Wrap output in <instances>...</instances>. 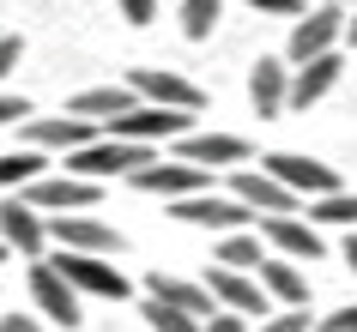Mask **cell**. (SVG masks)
<instances>
[{"mask_svg": "<svg viewBox=\"0 0 357 332\" xmlns=\"http://www.w3.org/2000/svg\"><path fill=\"white\" fill-rule=\"evenodd\" d=\"M248 13H266V19H303V0H243Z\"/></svg>", "mask_w": 357, "mask_h": 332, "instance_id": "28", "label": "cell"}, {"mask_svg": "<svg viewBox=\"0 0 357 332\" xmlns=\"http://www.w3.org/2000/svg\"><path fill=\"white\" fill-rule=\"evenodd\" d=\"M13 121H31V103L19 91H0V127H13Z\"/></svg>", "mask_w": 357, "mask_h": 332, "instance_id": "31", "label": "cell"}, {"mask_svg": "<svg viewBox=\"0 0 357 332\" xmlns=\"http://www.w3.org/2000/svg\"><path fill=\"white\" fill-rule=\"evenodd\" d=\"M128 85H133L139 103H158V109H188V115L206 109V91H200L188 73H169V67H133Z\"/></svg>", "mask_w": 357, "mask_h": 332, "instance_id": "6", "label": "cell"}, {"mask_svg": "<svg viewBox=\"0 0 357 332\" xmlns=\"http://www.w3.org/2000/svg\"><path fill=\"white\" fill-rule=\"evenodd\" d=\"M6 254H13V248H6V242H0V266H6Z\"/></svg>", "mask_w": 357, "mask_h": 332, "instance_id": "39", "label": "cell"}, {"mask_svg": "<svg viewBox=\"0 0 357 332\" xmlns=\"http://www.w3.org/2000/svg\"><path fill=\"white\" fill-rule=\"evenodd\" d=\"M261 169L273 175V182H284L303 205L321 200V193H339V187H345V182H339V169H327L321 157H303V151H266Z\"/></svg>", "mask_w": 357, "mask_h": 332, "instance_id": "2", "label": "cell"}, {"mask_svg": "<svg viewBox=\"0 0 357 332\" xmlns=\"http://www.w3.org/2000/svg\"><path fill=\"white\" fill-rule=\"evenodd\" d=\"M182 6V37L188 42H212L218 19H225V0H176Z\"/></svg>", "mask_w": 357, "mask_h": 332, "instance_id": "25", "label": "cell"}, {"mask_svg": "<svg viewBox=\"0 0 357 332\" xmlns=\"http://www.w3.org/2000/svg\"><path fill=\"white\" fill-rule=\"evenodd\" d=\"M339 254H345V266H351V272H357V230H351V236H345V248H339Z\"/></svg>", "mask_w": 357, "mask_h": 332, "instance_id": "36", "label": "cell"}, {"mask_svg": "<svg viewBox=\"0 0 357 332\" xmlns=\"http://www.w3.org/2000/svg\"><path fill=\"white\" fill-rule=\"evenodd\" d=\"M19 139L31 151H79L97 139V121H79V115H55V121H19Z\"/></svg>", "mask_w": 357, "mask_h": 332, "instance_id": "16", "label": "cell"}, {"mask_svg": "<svg viewBox=\"0 0 357 332\" xmlns=\"http://www.w3.org/2000/svg\"><path fill=\"white\" fill-rule=\"evenodd\" d=\"M31 302H37V314H49V320H55V326H67V332L85 320V314H79V302H85V296H79L73 284L55 272V260H37V266H31Z\"/></svg>", "mask_w": 357, "mask_h": 332, "instance_id": "12", "label": "cell"}, {"mask_svg": "<svg viewBox=\"0 0 357 332\" xmlns=\"http://www.w3.org/2000/svg\"><path fill=\"white\" fill-rule=\"evenodd\" d=\"M255 223H261V236L273 242L284 260H297V266H315V260L327 254L321 230H315V223H303L297 212H284V218H255Z\"/></svg>", "mask_w": 357, "mask_h": 332, "instance_id": "15", "label": "cell"}, {"mask_svg": "<svg viewBox=\"0 0 357 332\" xmlns=\"http://www.w3.org/2000/svg\"><path fill=\"white\" fill-rule=\"evenodd\" d=\"M188 127H194L188 109H158V103H133L128 115L109 121L115 139H133V145H164V139H182Z\"/></svg>", "mask_w": 357, "mask_h": 332, "instance_id": "7", "label": "cell"}, {"mask_svg": "<svg viewBox=\"0 0 357 332\" xmlns=\"http://www.w3.org/2000/svg\"><path fill=\"white\" fill-rule=\"evenodd\" d=\"M24 200L37 205L43 218H61V212H91L103 200V187L85 182V175H37V182L24 187Z\"/></svg>", "mask_w": 357, "mask_h": 332, "instance_id": "10", "label": "cell"}, {"mask_svg": "<svg viewBox=\"0 0 357 332\" xmlns=\"http://www.w3.org/2000/svg\"><path fill=\"white\" fill-rule=\"evenodd\" d=\"M345 42V6H303V19L291 24V42H284V61L303 67V61L327 55Z\"/></svg>", "mask_w": 357, "mask_h": 332, "instance_id": "3", "label": "cell"}, {"mask_svg": "<svg viewBox=\"0 0 357 332\" xmlns=\"http://www.w3.org/2000/svg\"><path fill=\"white\" fill-rule=\"evenodd\" d=\"M206 290H212V302L218 308H236V314H261L266 320V290H261V278L255 272H230V266H212L206 272Z\"/></svg>", "mask_w": 357, "mask_h": 332, "instance_id": "18", "label": "cell"}, {"mask_svg": "<svg viewBox=\"0 0 357 332\" xmlns=\"http://www.w3.org/2000/svg\"><path fill=\"white\" fill-rule=\"evenodd\" d=\"M0 242H6L13 254L37 260V254H43V242H49V218H43L37 205L24 200V193H6V200H0Z\"/></svg>", "mask_w": 357, "mask_h": 332, "instance_id": "13", "label": "cell"}, {"mask_svg": "<svg viewBox=\"0 0 357 332\" xmlns=\"http://www.w3.org/2000/svg\"><path fill=\"white\" fill-rule=\"evenodd\" d=\"M206 332H248V314H236V308H212V314H206Z\"/></svg>", "mask_w": 357, "mask_h": 332, "instance_id": "30", "label": "cell"}, {"mask_svg": "<svg viewBox=\"0 0 357 332\" xmlns=\"http://www.w3.org/2000/svg\"><path fill=\"white\" fill-rule=\"evenodd\" d=\"M115 6H121V19H128V24H151V19H158V0H115Z\"/></svg>", "mask_w": 357, "mask_h": 332, "instance_id": "33", "label": "cell"}, {"mask_svg": "<svg viewBox=\"0 0 357 332\" xmlns=\"http://www.w3.org/2000/svg\"><path fill=\"white\" fill-rule=\"evenodd\" d=\"M37 175H49V151H31V145L0 151V193H24Z\"/></svg>", "mask_w": 357, "mask_h": 332, "instance_id": "23", "label": "cell"}, {"mask_svg": "<svg viewBox=\"0 0 357 332\" xmlns=\"http://www.w3.org/2000/svg\"><path fill=\"white\" fill-rule=\"evenodd\" d=\"M19 55H24V37H13V31H0V79L19 67Z\"/></svg>", "mask_w": 357, "mask_h": 332, "instance_id": "32", "label": "cell"}, {"mask_svg": "<svg viewBox=\"0 0 357 332\" xmlns=\"http://www.w3.org/2000/svg\"><path fill=\"white\" fill-rule=\"evenodd\" d=\"M169 218L176 223H194V230H218V236H230V230H248L255 223V212H248L236 193H188V200H169Z\"/></svg>", "mask_w": 357, "mask_h": 332, "instance_id": "4", "label": "cell"}, {"mask_svg": "<svg viewBox=\"0 0 357 332\" xmlns=\"http://www.w3.org/2000/svg\"><path fill=\"white\" fill-rule=\"evenodd\" d=\"M139 193H151V200H188V193H206L212 187V169H200V164H164V157H151L146 169H133L128 175Z\"/></svg>", "mask_w": 357, "mask_h": 332, "instance_id": "8", "label": "cell"}, {"mask_svg": "<svg viewBox=\"0 0 357 332\" xmlns=\"http://www.w3.org/2000/svg\"><path fill=\"white\" fill-rule=\"evenodd\" d=\"M315 6H345V13H351V6H357V0H315Z\"/></svg>", "mask_w": 357, "mask_h": 332, "instance_id": "38", "label": "cell"}, {"mask_svg": "<svg viewBox=\"0 0 357 332\" xmlns=\"http://www.w3.org/2000/svg\"><path fill=\"white\" fill-rule=\"evenodd\" d=\"M248 103H255V115L261 121H273V115L291 109V67L273 55H261L255 67H248Z\"/></svg>", "mask_w": 357, "mask_h": 332, "instance_id": "17", "label": "cell"}, {"mask_svg": "<svg viewBox=\"0 0 357 332\" xmlns=\"http://www.w3.org/2000/svg\"><path fill=\"white\" fill-rule=\"evenodd\" d=\"M49 242H61L67 254H121V248H128L115 223L85 218V212H61V218H49Z\"/></svg>", "mask_w": 357, "mask_h": 332, "instance_id": "9", "label": "cell"}, {"mask_svg": "<svg viewBox=\"0 0 357 332\" xmlns=\"http://www.w3.org/2000/svg\"><path fill=\"white\" fill-rule=\"evenodd\" d=\"M321 332H357V302L339 314H321Z\"/></svg>", "mask_w": 357, "mask_h": 332, "instance_id": "34", "label": "cell"}, {"mask_svg": "<svg viewBox=\"0 0 357 332\" xmlns=\"http://www.w3.org/2000/svg\"><path fill=\"white\" fill-rule=\"evenodd\" d=\"M146 296L169 302V308H188V314H200V320L218 308L206 284H194V278H176V272H146Z\"/></svg>", "mask_w": 357, "mask_h": 332, "instance_id": "21", "label": "cell"}, {"mask_svg": "<svg viewBox=\"0 0 357 332\" xmlns=\"http://www.w3.org/2000/svg\"><path fill=\"white\" fill-rule=\"evenodd\" d=\"M0 332H43L37 314H0Z\"/></svg>", "mask_w": 357, "mask_h": 332, "instance_id": "35", "label": "cell"}, {"mask_svg": "<svg viewBox=\"0 0 357 332\" xmlns=\"http://www.w3.org/2000/svg\"><path fill=\"white\" fill-rule=\"evenodd\" d=\"M261 236H248V230H230L225 242H218V254H212V266H230V272H261Z\"/></svg>", "mask_w": 357, "mask_h": 332, "instance_id": "24", "label": "cell"}, {"mask_svg": "<svg viewBox=\"0 0 357 332\" xmlns=\"http://www.w3.org/2000/svg\"><path fill=\"white\" fill-rule=\"evenodd\" d=\"M261 290H266V302H279V308H303L309 302V278H303V266L297 260H261Z\"/></svg>", "mask_w": 357, "mask_h": 332, "instance_id": "22", "label": "cell"}, {"mask_svg": "<svg viewBox=\"0 0 357 332\" xmlns=\"http://www.w3.org/2000/svg\"><path fill=\"white\" fill-rule=\"evenodd\" d=\"M230 193H236L255 218H284V212H297V205H303L297 193H291L284 182H273L266 169H230Z\"/></svg>", "mask_w": 357, "mask_h": 332, "instance_id": "14", "label": "cell"}, {"mask_svg": "<svg viewBox=\"0 0 357 332\" xmlns=\"http://www.w3.org/2000/svg\"><path fill=\"white\" fill-rule=\"evenodd\" d=\"M309 223H357V193H321V200H309Z\"/></svg>", "mask_w": 357, "mask_h": 332, "instance_id": "27", "label": "cell"}, {"mask_svg": "<svg viewBox=\"0 0 357 332\" xmlns=\"http://www.w3.org/2000/svg\"><path fill=\"white\" fill-rule=\"evenodd\" d=\"M345 42L357 49V6H351V19H345Z\"/></svg>", "mask_w": 357, "mask_h": 332, "instance_id": "37", "label": "cell"}, {"mask_svg": "<svg viewBox=\"0 0 357 332\" xmlns=\"http://www.w3.org/2000/svg\"><path fill=\"white\" fill-rule=\"evenodd\" d=\"M55 272L73 284L79 296H97V302H128V278L121 266H109V254H55Z\"/></svg>", "mask_w": 357, "mask_h": 332, "instance_id": "5", "label": "cell"}, {"mask_svg": "<svg viewBox=\"0 0 357 332\" xmlns=\"http://www.w3.org/2000/svg\"><path fill=\"white\" fill-rule=\"evenodd\" d=\"M139 97H133V85H91V91H79L73 103H67V115H79V121H97V127H109L115 115H128Z\"/></svg>", "mask_w": 357, "mask_h": 332, "instance_id": "20", "label": "cell"}, {"mask_svg": "<svg viewBox=\"0 0 357 332\" xmlns=\"http://www.w3.org/2000/svg\"><path fill=\"white\" fill-rule=\"evenodd\" d=\"M176 157L200 169H243L248 164V139L243 133H212V127H188L176 139Z\"/></svg>", "mask_w": 357, "mask_h": 332, "instance_id": "11", "label": "cell"}, {"mask_svg": "<svg viewBox=\"0 0 357 332\" xmlns=\"http://www.w3.org/2000/svg\"><path fill=\"white\" fill-rule=\"evenodd\" d=\"M339 73H345L339 49H327V55H315V61H303L297 73H291V109H315L321 97L339 85Z\"/></svg>", "mask_w": 357, "mask_h": 332, "instance_id": "19", "label": "cell"}, {"mask_svg": "<svg viewBox=\"0 0 357 332\" xmlns=\"http://www.w3.org/2000/svg\"><path fill=\"white\" fill-rule=\"evenodd\" d=\"M158 157V145H133V139H91V145L67 151V175H85V182H103V175H133Z\"/></svg>", "mask_w": 357, "mask_h": 332, "instance_id": "1", "label": "cell"}, {"mask_svg": "<svg viewBox=\"0 0 357 332\" xmlns=\"http://www.w3.org/2000/svg\"><path fill=\"white\" fill-rule=\"evenodd\" d=\"M139 314H146L151 332H206V320H200V314L169 308V302H158V296H146V302H139Z\"/></svg>", "mask_w": 357, "mask_h": 332, "instance_id": "26", "label": "cell"}, {"mask_svg": "<svg viewBox=\"0 0 357 332\" xmlns=\"http://www.w3.org/2000/svg\"><path fill=\"white\" fill-rule=\"evenodd\" d=\"M255 332H309V314H297V308H284V314H266Z\"/></svg>", "mask_w": 357, "mask_h": 332, "instance_id": "29", "label": "cell"}]
</instances>
